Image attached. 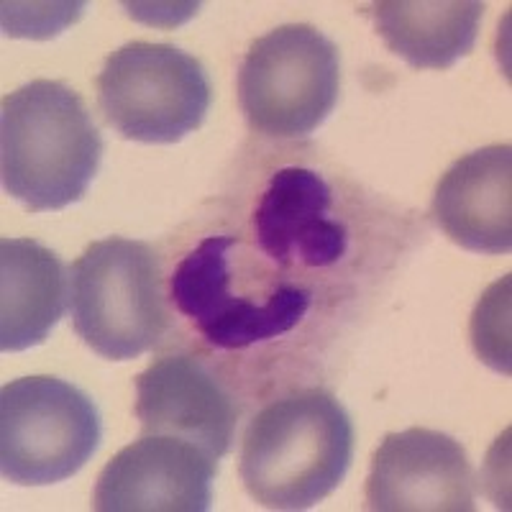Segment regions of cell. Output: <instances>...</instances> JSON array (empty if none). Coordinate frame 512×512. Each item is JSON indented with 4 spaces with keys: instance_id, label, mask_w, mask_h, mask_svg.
Segmentation results:
<instances>
[{
    "instance_id": "cell-6",
    "label": "cell",
    "mask_w": 512,
    "mask_h": 512,
    "mask_svg": "<svg viewBox=\"0 0 512 512\" xmlns=\"http://www.w3.org/2000/svg\"><path fill=\"white\" fill-rule=\"evenodd\" d=\"M210 98L203 64L169 44L128 41L98 75L103 118L123 139L141 144L182 141L205 121Z\"/></svg>"
},
{
    "instance_id": "cell-4",
    "label": "cell",
    "mask_w": 512,
    "mask_h": 512,
    "mask_svg": "<svg viewBox=\"0 0 512 512\" xmlns=\"http://www.w3.org/2000/svg\"><path fill=\"white\" fill-rule=\"evenodd\" d=\"M338 47L315 26L287 24L256 39L239 70V103L251 131L305 139L336 108Z\"/></svg>"
},
{
    "instance_id": "cell-1",
    "label": "cell",
    "mask_w": 512,
    "mask_h": 512,
    "mask_svg": "<svg viewBox=\"0 0 512 512\" xmlns=\"http://www.w3.org/2000/svg\"><path fill=\"white\" fill-rule=\"evenodd\" d=\"M103 159V136L64 82L34 80L3 98L0 177L31 213L80 203Z\"/></svg>"
},
{
    "instance_id": "cell-3",
    "label": "cell",
    "mask_w": 512,
    "mask_h": 512,
    "mask_svg": "<svg viewBox=\"0 0 512 512\" xmlns=\"http://www.w3.org/2000/svg\"><path fill=\"white\" fill-rule=\"evenodd\" d=\"M77 336L103 359L128 361L159 344L169 323L162 262L144 241H93L70 274Z\"/></svg>"
},
{
    "instance_id": "cell-5",
    "label": "cell",
    "mask_w": 512,
    "mask_h": 512,
    "mask_svg": "<svg viewBox=\"0 0 512 512\" xmlns=\"http://www.w3.org/2000/svg\"><path fill=\"white\" fill-rule=\"evenodd\" d=\"M100 413L75 384L21 377L0 392V472L18 487L75 477L100 446Z\"/></svg>"
},
{
    "instance_id": "cell-13",
    "label": "cell",
    "mask_w": 512,
    "mask_h": 512,
    "mask_svg": "<svg viewBox=\"0 0 512 512\" xmlns=\"http://www.w3.org/2000/svg\"><path fill=\"white\" fill-rule=\"evenodd\" d=\"M70 297L64 262L34 239L0 241V349L6 354L44 344Z\"/></svg>"
},
{
    "instance_id": "cell-7",
    "label": "cell",
    "mask_w": 512,
    "mask_h": 512,
    "mask_svg": "<svg viewBox=\"0 0 512 512\" xmlns=\"http://www.w3.org/2000/svg\"><path fill=\"white\" fill-rule=\"evenodd\" d=\"M233 236H208L177 264L169 297L216 349H246L285 336L308 313L305 287L280 285L264 303L231 292Z\"/></svg>"
},
{
    "instance_id": "cell-2",
    "label": "cell",
    "mask_w": 512,
    "mask_h": 512,
    "mask_svg": "<svg viewBox=\"0 0 512 512\" xmlns=\"http://www.w3.org/2000/svg\"><path fill=\"white\" fill-rule=\"evenodd\" d=\"M354 423L331 392L300 390L256 413L241 446V479L269 510H308L344 482Z\"/></svg>"
},
{
    "instance_id": "cell-10",
    "label": "cell",
    "mask_w": 512,
    "mask_h": 512,
    "mask_svg": "<svg viewBox=\"0 0 512 512\" xmlns=\"http://www.w3.org/2000/svg\"><path fill=\"white\" fill-rule=\"evenodd\" d=\"M136 418L144 436L195 443L213 459L231 451L239 408L192 356H164L136 377Z\"/></svg>"
},
{
    "instance_id": "cell-14",
    "label": "cell",
    "mask_w": 512,
    "mask_h": 512,
    "mask_svg": "<svg viewBox=\"0 0 512 512\" xmlns=\"http://www.w3.org/2000/svg\"><path fill=\"white\" fill-rule=\"evenodd\" d=\"M482 13L479 0H382L372 6L387 49L418 70H448L472 52Z\"/></svg>"
},
{
    "instance_id": "cell-9",
    "label": "cell",
    "mask_w": 512,
    "mask_h": 512,
    "mask_svg": "<svg viewBox=\"0 0 512 512\" xmlns=\"http://www.w3.org/2000/svg\"><path fill=\"white\" fill-rule=\"evenodd\" d=\"M374 512H472L474 469L456 438L431 428L384 436L367 479Z\"/></svg>"
},
{
    "instance_id": "cell-8",
    "label": "cell",
    "mask_w": 512,
    "mask_h": 512,
    "mask_svg": "<svg viewBox=\"0 0 512 512\" xmlns=\"http://www.w3.org/2000/svg\"><path fill=\"white\" fill-rule=\"evenodd\" d=\"M218 464L195 443L144 436L121 448L95 484L98 512H205Z\"/></svg>"
},
{
    "instance_id": "cell-15",
    "label": "cell",
    "mask_w": 512,
    "mask_h": 512,
    "mask_svg": "<svg viewBox=\"0 0 512 512\" xmlns=\"http://www.w3.org/2000/svg\"><path fill=\"white\" fill-rule=\"evenodd\" d=\"M510 277L489 287L472 320V341L479 359L502 374H510Z\"/></svg>"
},
{
    "instance_id": "cell-11",
    "label": "cell",
    "mask_w": 512,
    "mask_h": 512,
    "mask_svg": "<svg viewBox=\"0 0 512 512\" xmlns=\"http://www.w3.org/2000/svg\"><path fill=\"white\" fill-rule=\"evenodd\" d=\"M331 187L315 169L274 172L254 213V236L280 267H331L349 249V231L328 216Z\"/></svg>"
},
{
    "instance_id": "cell-16",
    "label": "cell",
    "mask_w": 512,
    "mask_h": 512,
    "mask_svg": "<svg viewBox=\"0 0 512 512\" xmlns=\"http://www.w3.org/2000/svg\"><path fill=\"white\" fill-rule=\"evenodd\" d=\"M82 3H44V6H24V3H3V31L6 36H26V39H49L57 36L64 26L75 24L82 16Z\"/></svg>"
},
{
    "instance_id": "cell-12",
    "label": "cell",
    "mask_w": 512,
    "mask_h": 512,
    "mask_svg": "<svg viewBox=\"0 0 512 512\" xmlns=\"http://www.w3.org/2000/svg\"><path fill=\"white\" fill-rule=\"evenodd\" d=\"M431 216L448 239L477 254L512 249V149L492 144L456 159L438 180Z\"/></svg>"
}]
</instances>
